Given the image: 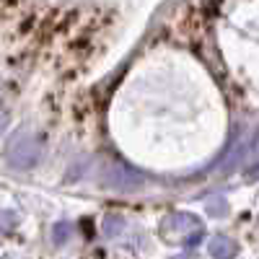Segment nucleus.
Returning a JSON list of instances; mask_svg holds the SVG:
<instances>
[{"mask_svg": "<svg viewBox=\"0 0 259 259\" xmlns=\"http://www.w3.org/2000/svg\"><path fill=\"white\" fill-rule=\"evenodd\" d=\"M101 228H104V236L106 239H117V236L124 231V218L122 215H106L104 218V223H101Z\"/></svg>", "mask_w": 259, "mask_h": 259, "instance_id": "nucleus-5", "label": "nucleus"}, {"mask_svg": "<svg viewBox=\"0 0 259 259\" xmlns=\"http://www.w3.org/2000/svg\"><path fill=\"white\" fill-rule=\"evenodd\" d=\"M143 182H145V177L140 174L138 168L127 166V163H114V166L104 174V184H106V187H112V189H119V192L138 189Z\"/></svg>", "mask_w": 259, "mask_h": 259, "instance_id": "nucleus-3", "label": "nucleus"}, {"mask_svg": "<svg viewBox=\"0 0 259 259\" xmlns=\"http://www.w3.org/2000/svg\"><path fill=\"white\" fill-rule=\"evenodd\" d=\"M200 231H202V221L194 212H171L168 218L161 221V233L166 239L184 236V241H187L189 233H200Z\"/></svg>", "mask_w": 259, "mask_h": 259, "instance_id": "nucleus-2", "label": "nucleus"}, {"mask_svg": "<svg viewBox=\"0 0 259 259\" xmlns=\"http://www.w3.org/2000/svg\"><path fill=\"white\" fill-rule=\"evenodd\" d=\"M41 158V140L36 135H18L8 148V163L18 171H29Z\"/></svg>", "mask_w": 259, "mask_h": 259, "instance_id": "nucleus-1", "label": "nucleus"}, {"mask_svg": "<svg viewBox=\"0 0 259 259\" xmlns=\"http://www.w3.org/2000/svg\"><path fill=\"white\" fill-rule=\"evenodd\" d=\"M8 124H11V112L6 106H0V138H3V133L8 130Z\"/></svg>", "mask_w": 259, "mask_h": 259, "instance_id": "nucleus-8", "label": "nucleus"}, {"mask_svg": "<svg viewBox=\"0 0 259 259\" xmlns=\"http://www.w3.org/2000/svg\"><path fill=\"white\" fill-rule=\"evenodd\" d=\"M73 236V223H57L55 226V233H52V241L57 244V246H62L65 241H68Z\"/></svg>", "mask_w": 259, "mask_h": 259, "instance_id": "nucleus-6", "label": "nucleus"}, {"mask_svg": "<svg viewBox=\"0 0 259 259\" xmlns=\"http://www.w3.org/2000/svg\"><path fill=\"white\" fill-rule=\"evenodd\" d=\"M207 207H212V215H226V200H221V197H215V200H210L207 202Z\"/></svg>", "mask_w": 259, "mask_h": 259, "instance_id": "nucleus-7", "label": "nucleus"}, {"mask_svg": "<svg viewBox=\"0 0 259 259\" xmlns=\"http://www.w3.org/2000/svg\"><path fill=\"white\" fill-rule=\"evenodd\" d=\"M207 251L212 259H233L239 254V244H236L231 236H212L210 244H207Z\"/></svg>", "mask_w": 259, "mask_h": 259, "instance_id": "nucleus-4", "label": "nucleus"}, {"mask_svg": "<svg viewBox=\"0 0 259 259\" xmlns=\"http://www.w3.org/2000/svg\"><path fill=\"white\" fill-rule=\"evenodd\" d=\"M174 259H189V256H174Z\"/></svg>", "mask_w": 259, "mask_h": 259, "instance_id": "nucleus-9", "label": "nucleus"}]
</instances>
